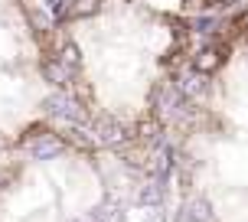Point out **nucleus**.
<instances>
[{
  "mask_svg": "<svg viewBox=\"0 0 248 222\" xmlns=\"http://www.w3.org/2000/svg\"><path fill=\"white\" fill-rule=\"evenodd\" d=\"M193 20L157 0H69L52 30V85L72 95L92 134L144 147L193 69Z\"/></svg>",
  "mask_w": 248,
  "mask_h": 222,
  "instance_id": "f257e3e1",
  "label": "nucleus"
},
{
  "mask_svg": "<svg viewBox=\"0 0 248 222\" xmlns=\"http://www.w3.org/2000/svg\"><path fill=\"white\" fill-rule=\"evenodd\" d=\"M157 3L170 7V10H180L186 16H209V13L232 10V7L245 3V0H157Z\"/></svg>",
  "mask_w": 248,
  "mask_h": 222,
  "instance_id": "f03ea898",
  "label": "nucleus"
}]
</instances>
